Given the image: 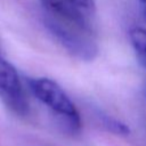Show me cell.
Wrapping results in <instances>:
<instances>
[{
    "mask_svg": "<svg viewBox=\"0 0 146 146\" xmlns=\"http://www.w3.org/2000/svg\"><path fill=\"white\" fill-rule=\"evenodd\" d=\"M129 35L138 60L146 68V30L141 27H133L130 30Z\"/></svg>",
    "mask_w": 146,
    "mask_h": 146,
    "instance_id": "cell-5",
    "label": "cell"
},
{
    "mask_svg": "<svg viewBox=\"0 0 146 146\" xmlns=\"http://www.w3.org/2000/svg\"><path fill=\"white\" fill-rule=\"evenodd\" d=\"M32 94L50 110H52L71 132L79 131L81 119L72 100L68 98L62 87L48 78H34L27 80Z\"/></svg>",
    "mask_w": 146,
    "mask_h": 146,
    "instance_id": "cell-1",
    "label": "cell"
},
{
    "mask_svg": "<svg viewBox=\"0 0 146 146\" xmlns=\"http://www.w3.org/2000/svg\"><path fill=\"white\" fill-rule=\"evenodd\" d=\"M48 15L95 34V0H40Z\"/></svg>",
    "mask_w": 146,
    "mask_h": 146,
    "instance_id": "cell-3",
    "label": "cell"
},
{
    "mask_svg": "<svg viewBox=\"0 0 146 146\" xmlns=\"http://www.w3.org/2000/svg\"><path fill=\"white\" fill-rule=\"evenodd\" d=\"M144 16H145V18H146V8L144 9Z\"/></svg>",
    "mask_w": 146,
    "mask_h": 146,
    "instance_id": "cell-8",
    "label": "cell"
},
{
    "mask_svg": "<svg viewBox=\"0 0 146 146\" xmlns=\"http://www.w3.org/2000/svg\"><path fill=\"white\" fill-rule=\"evenodd\" d=\"M140 2L143 3V6H144V9L146 8V0H140Z\"/></svg>",
    "mask_w": 146,
    "mask_h": 146,
    "instance_id": "cell-7",
    "label": "cell"
},
{
    "mask_svg": "<svg viewBox=\"0 0 146 146\" xmlns=\"http://www.w3.org/2000/svg\"><path fill=\"white\" fill-rule=\"evenodd\" d=\"M0 97L17 114L24 115L29 112V103L18 72L2 57H0Z\"/></svg>",
    "mask_w": 146,
    "mask_h": 146,
    "instance_id": "cell-4",
    "label": "cell"
},
{
    "mask_svg": "<svg viewBox=\"0 0 146 146\" xmlns=\"http://www.w3.org/2000/svg\"><path fill=\"white\" fill-rule=\"evenodd\" d=\"M44 25L58 43L72 56L87 62L97 57L98 44L94 33L81 30L50 15L44 17Z\"/></svg>",
    "mask_w": 146,
    "mask_h": 146,
    "instance_id": "cell-2",
    "label": "cell"
},
{
    "mask_svg": "<svg viewBox=\"0 0 146 146\" xmlns=\"http://www.w3.org/2000/svg\"><path fill=\"white\" fill-rule=\"evenodd\" d=\"M99 119L103 123V125L108 130L111 131L112 133H115V135H119V136H127L130 133V129L127 124H124L123 122L107 115V114H103L100 113L99 114Z\"/></svg>",
    "mask_w": 146,
    "mask_h": 146,
    "instance_id": "cell-6",
    "label": "cell"
}]
</instances>
